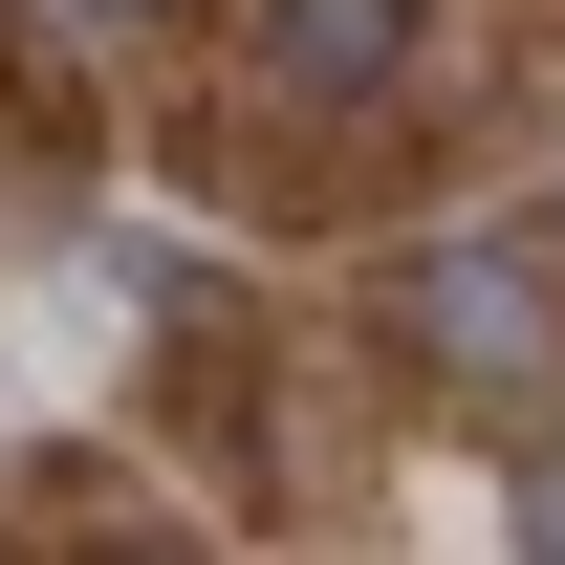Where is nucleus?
I'll use <instances>...</instances> for the list:
<instances>
[{
	"label": "nucleus",
	"instance_id": "nucleus-1",
	"mask_svg": "<svg viewBox=\"0 0 565 565\" xmlns=\"http://www.w3.org/2000/svg\"><path fill=\"white\" fill-rule=\"evenodd\" d=\"M392 327H414L457 392H544L565 370V262H522V239H414V262H392Z\"/></svg>",
	"mask_w": 565,
	"mask_h": 565
},
{
	"label": "nucleus",
	"instance_id": "nucleus-2",
	"mask_svg": "<svg viewBox=\"0 0 565 565\" xmlns=\"http://www.w3.org/2000/svg\"><path fill=\"white\" fill-rule=\"evenodd\" d=\"M435 44V0H262V87L282 109H392Z\"/></svg>",
	"mask_w": 565,
	"mask_h": 565
},
{
	"label": "nucleus",
	"instance_id": "nucleus-3",
	"mask_svg": "<svg viewBox=\"0 0 565 565\" xmlns=\"http://www.w3.org/2000/svg\"><path fill=\"white\" fill-rule=\"evenodd\" d=\"M522 544L565 565V435H544V457H522Z\"/></svg>",
	"mask_w": 565,
	"mask_h": 565
},
{
	"label": "nucleus",
	"instance_id": "nucleus-4",
	"mask_svg": "<svg viewBox=\"0 0 565 565\" xmlns=\"http://www.w3.org/2000/svg\"><path fill=\"white\" fill-rule=\"evenodd\" d=\"M87 22H152V0H87Z\"/></svg>",
	"mask_w": 565,
	"mask_h": 565
}]
</instances>
